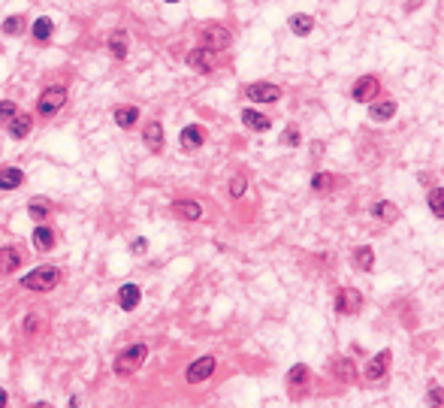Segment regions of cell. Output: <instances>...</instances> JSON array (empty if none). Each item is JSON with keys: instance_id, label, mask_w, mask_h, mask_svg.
<instances>
[{"instance_id": "obj_1", "label": "cell", "mask_w": 444, "mask_h": 408, "mask_svg": "<svg viewBox=\"0 0 444 408\" xmlns=\"http://www.w3.org/2000/svg\"><path fill=\"white\" fill-rule=\"evenodd\" d=\"M60 284V269L58 267H36L27 275H21V287L25 291H36V293H49Z\"/></svg>"}, {"instance_id": "obj_2", "label": "cell", "mask_w": 444, "mask_h": 408, "mask_svg": "<svg viewBox=\"0 0 444 408\" xmlns=\"http://www.w3.org/2000/svg\"><path fill=\"white\" fill-rule=\"evenodd\" d=\"M145 357H148V345L145 342H136V345H130V348H124V351L115 357V372L118 375H133L136 369L142 366L145 363Z\"/></svg>"}, {"instance_id": "obj_3", "label": "cell", "mask_w": 444, "mask_h": 408, "mask_svg": "<svg viewBox=\"0 0 444 408\" xmlns=\"http://www.w3.org/2000/svg\"><path fill=\"white\" fill-rule=\"evenodd\" d=\"M64 103H67V88L64 85H49V88H43L40 100H36V112H40L43 118H52L55 112L64 109Z\"/></svg>"}, {"instance_id": "obj_4", "label": "cell", "mask_w": 444, "mask_h": 408, "mask_svg": "<svg viewBox=\"0 0 444 408\" xmlns=\"http://www.w3.org/2000/svg\"><path fill=\"white\" fill-rule=\"evenodd\" d=\"M200 40H203L206 49L221 52V49H227V45L233 43V34H230V27H224V25H206L200 30Z\"/></svg>"}, {"instance_id": "obj_5", "label": "cell", "mask_w": 444, "mask_h": 408, "mask_svg": "<svg viewBox=\"0 0 444 408\" xmlns=\"http://www.w3.org/2000/svg\"><path fill=\"white\" fill-rule=\"evenodd\" d=\"M218 64H221L218 52L206 49V45H200V49H194V52H188V67H194V70H200V73L218 70Z\"/></svg>"}, {"instance_id": "obj_6", "label": "cell", "mask_w": 444, "mask_h": 408, "mask_svg": "<svg viewBox=\"0 0 444 408\" xmlns=\"http://www.w3.org/2000/svg\"><path fill=\"white\" fill-rule=\"evenodd\" d=\"M378 91H381L378 76H359L354 82V88H351V97H354L357 103H372L375 97H378Z\"/></svg>"}, {"instance_id": "obj_7", "label": "cell", "mask_w": 444, "mask_h": 408, "mask_svg": "<svg viewBox=\"0 0 444 408\" xmlns=\"http://www.w3.org/2000/svg\"><path fill=\"white\" fill-rule=\"evenodd\" d=\"M245 97L254 103H278L281 100V88L272 82H254V85L245 88Z\"/></svg>"}, {"instance_id": "obj_8", "label": "cell", "mask_w": 444, "mask_h": 408, "mask_svg": "<svg viewBox=\"0 0 444 408\" xmlns=\"http://www.w3.org/2000/svg\"><path fill=\"white\" fill-rule=\"evenodd\" d=\"M359 306H363V297H359V291H354V287H342L335 293V312L339 315H357Z\"/></svg>"}, {"instance_id": "obj_9", "label": "cell", "mask_w": 444, "mask_h": 408, "mask_svg": "<svg viewBox=\"0 0 444 408\" xmlns=\"http://www.w3.org/2000/svg\"><path fill=\"white\" fill-rule=\"evenodd\" d=\"M218 369V360L215 357H200V360H194L188 366V372H185V378H188V384H200V381H206V378H212V372Z\"/></svg>"}, {"instance_id": "obj_10", "label": "cell", "mask_w": 444, "mask_h": 408, "mask_svg": "<svg viewBox=\"0 0 444 408\" xmlns=\"http://www.w3.org/2000/svg\"><path fill=\"white\" fill-rule=\"evenodd\" d=\"M390 360H393V354L390 351H381V354H375V357L369 360V366L363 369V378L366 381H381V378L387 375V369H390Z\"/></svg>"}, {"instance_id": "obj_11", "label": "cell", "mask_w": 444, "mask_h": 408, "mask_svg": "<svg viewBox=\"0 0 444 408\" xmlns=\"http://www.w3.org/2000/svg\"><path fill=\"white\" fill-rule=\"evenodd\" d=\"M287 384H290V393H293V399H300V396H302V390L309 387V366H302V363L290 366V372H287Z\"/></svg>"}, {"instance_id": "obj_12", "label": "cell", "mask_w": 444, "mask_h": 408, "mask_svg": "<svg viewBox=\"0 0 444 408\" xmlns=\"http://www.w3.org/2000/svg\"><path fill=\"white\" fill-rule=\"evenodd\" d=\"M21 260H25V257H21L19 248H15V245H3V248H0V275H12V272L21 267Z\"/></svg>"}, {"instance_id": "obj_13", "label": "cell", "mask_w": 444, "mask_h": 408, "mask_svg": "<svg viewBox=\"0 0 444 408\" xmlns=\"http://www.w3.org/2000/svg\"><path fill=\"white\" fill-rule=\"evenodd\" d=\"M142 139H145V146H148L151 151H164V146H166L164 124H157V121H148V124L142 127Z\"/></svg>"}, {"instance_id": "obj_14", "label": "cell", "mask_w": 444, "mask_h": 408, "mask_svg": "<svg viewBox=\"0 0 444 408\" xmlns=\"http://www.w3.org/2000/svg\"><path fill=\"white\" fill-rule=\"evenodd\" d=\"M179 142H181V148H185V151H197V148H203V142H206V133H203V127H197V124H188L185 131L179 133Z\"/></svg>"}, {"instance_id": "obj_15", "label": "cell", "mask_w": 444, "mask_h": 408, "mask_svg": "<svg viewBox=\"0 0 444 408\" xmlns=\"http://www.w3.org/2000/svg\"><path fill=\"white\" fill-rule=\"evenodd\" d=\"M140 299H142L140 284H121V291H118V306L124 308V312H133V308L140 306Z\"/></svg>"}, {"instance_id": "obj_16", "label": "cell", "mask_w": 444, "mask_h": 408, "mask_svg": "<svg viewBox=\"0 0 444 408\" xmlns=\"http://www.w3.org/2000/svg\"><path fill=\"white\" fill-rule=\"evenodd\" d=\"M173 212L181 218V221H200V218H203L200 203H194V200H175L173 203Z\"/></svg>"}, {"instance_id": "obj_17", "label": "cell", "mask_w": 444, "mask_h": 408, "mask_svg": "<svg viewBox=\"0 0 444 408\" xmlns=\"http://www.w3.org/2000/svg\"><path fill=\"white\" fill-rule=\"evenodd\" d=\"M34 248L36 251H52V248H55V230H52V227H45V224H36L34 227Z\"/></svg>"}, {"instance_id": "obj_18", "label": "cell", "mask_w": 444, "mask_h": 408, "mask_svg": "<svg viewBox=\"0 0 444 408\" xmlns=\"http://www.w3.org/2000/svg\"><path fill=\"white\" fill-rule=\"evenodd\" d=\"M112 118H115V124H118L121 131H130V127L140 121V109H136V106H115Z\"/></svg>"}, {"instance_id": "obj_19", "label": "cell", "mask_w": 444, "mask_h": 408, "mask_svg": "<svg viewBox=\"0 0 444 408\" xmlns=\"http://www.w3.org/2000/svg\"><path fill=\"white\" fill-rule=\"evenodd\" d=\"M30 127H34V118H30L27 112H19V115L6 124V131H10L12 139H25V136L30 133Z\"/></svg>"}, {"instance_id": "obj_20", "label": "cell", "mask_w": 444, "mask_h": 408, "mask_svg": "<svg viewBox=\"0 0 444 408\" xmlns=\"http://www.w3.org/2000/svg\"><path fill=\"white\" fill-rule=\"evenodd\" d=\"M242 124L248 127V131H257V133H266L272 127V121L266 118V115H260L257 109H245L242 112Z\"/></svg>"}, {"instance_id": "obj_21", "label": "cell", "mask_w": 444, "mask_h": 408, "mask_svg": "<svg viewBox=\"0 0 444 408\" xmlns=\"http://www.w3.org/2000/svg\"><path fill=\"white\" fill-rule=\"evenodd\" d=\"M30 34H34L36 43H49L52 34H55V21H52L49 15H40V19H36L34 25H30Z\"/></svg>"}, {"instance_id": "obj_22", "label": "cell", "mask_w": 444, "mask_h": 408, "mask_svg": "<svg viewBox=\"0 0 444 408\" xmlns=\"http://www.w3.org/2000/svg\"><path fill=\"white\" fill-rule=\"evenodd\" d=\"M21 181H25V172L19 166H3L0 170V191H15Z\"/></svg>"}, {"instance_id": "obj_23", "label": "cell", "mask_w": 444, "mask_h": 408, "mask_svg": "<svg viewBox=\"0 0 444 408\" xmlns=\"http://www.w3.org/2000/svg\"><path fill=\"white\" fill-rule=\"evenodd\" d=\"M290 30H293L296 36H309L311 30H315V19H311V15H305V12L290 15Z\"/></svg>"}, {"instance_id": "obj_24", "label": "cell", "mask_w": 444, "mask_h": 408, "mask_svg": "<svg viewBox=\"0 0 444 408\" xmlns=\"http://www.w3.org/2000/svg\"><path fill=\"white\" fill-rule=\"evenodd\" d=\"M396 115V100H381L369 106V118L372 121H390Z\"/></svg>"}, {"instance_id": "obj_25", "label": "cell", "mask_w": 444, "mask_h": 408, "mask_svg": "<svg viewBox=\"0 0 444 408\" xmlns=\"http://www.w3.org/2000/svg\"><path fill=\"white\" fill-rule=\"evenodd\" d=\"M333 375L339 378V381H354V375H357V366L351 363L348 357H339V360H333Z\"/></svg>"}, {"instance_id": "obj_26", "label": "cell", "mask_w": 444, "mask_h": 408, "mask_svg": "<svg viewBox=\"0 0 444 408\" xmlns=\"http://www.w3.org/2000/svg\"><path fill=\"white\" fill-rule=\"evenodd\" d=\"M372 215H375V218H381V221H387V224L399 221V209H396L393 203H387V200L375 203V206H372Z\"/></svg>"}, {"instance_id": "obj_27", "label": "cell", "mask_w": 444, "mask_h": 408, "mask_svg": "<svg viewBox=\"0 0 444 408\" xmlns=\"http://www.w3.org/2000/svg\"><path fill=\"white\" fill-rule=\"evenodd\" d=\"M354 267L363 269V272H372L375 269V251H372L369 245H363V248H357V251H354Z\"/></svg>"}, {"instance_id": "obj_28", "label": "cell", "mask_w": 444, "mask_h": 408, "mask_svg": "<svg viewBox=\"0 0 444 408\" xmlns=\"http://www.w3.org/2000/svg\"><path fill=\"white\" fill-rule=\"evenodd\" d=\"M27 215L34 218V221H45V218L52 215V203H45V200H40V196H36V200H30L27 203Z\"/></svg>"}, {"instance_id": "obj_29", "label": "cell", "mask_w": 444, "mask_h": 408, "mask_svg": "<svg viewBox=\"0 0 444 408\" xmlns=\"http://www.w3.org/2000/svg\"><path fill=\"white\" fill-rule=\"evenodd\" d=\"M109 52L118 60L127 58V34H124V30H115V34L109 36Z\"/></svg>"}, {"instance_id": "obj_30", "label": "cell", "mask_w": 444, "mask_h": 408, "mask_svg": "<svg viewBox=\"0 0 444 408\" xmlns=\"http://www.w3.org/2000/svg\"><path fill=\"white\" fill-rule=\"evenodd\" d=\"M3 34L6 36H21L25 34V19H21V15H10V19H3Z\"/></svg>"}, {"instance_id": "obj_31", "label": "cell", "mask_w": 444, "mask_h": 408, "mask_svg": "<svg viewBox=\"0 0 444 408\" xmlns=\"http://www.w3.org/2000/svg\"><path fill=\"white\" fill-rule=\"evenodd\" d=\"M43 330H45V321H43L40 315H27V317H25V336H27V339H36Z\"/></svg>"}, {"instance_id": "obj_32", "label": "cell", "mask_w": 444, "mask_h": 408, "mask_svg": "<svg viewBox=\"0 0 444 408\" xmlns=\"http://www.w3.org/2000/svg\"><path fill=\"white\" fill-rule=\"evenodd\" d=\"M15 115H19V106L12 100H0V127H6Z\"/></svg>"}, {"instance_id": "obj_33", "label": "cell", "mask_w": 444, "mask_h": 408, "mask_svg": "<svg viewBox=\"0 0 444 408\" xmlns=\"http://www.w3.org/2000/svg\"><path fill=\"white\" fill-rule=\"evenodd\" d=\"M430 206H432L435 218H444V191H441V188H432V191H430Z\"/></svg>"}, {"instance_id": "obj_34", "label": "cell", "mask_w": 444, "mask_h": 408, "mask_svg": "<svg viewBox=\"0 0 444 408\" xmlns=\"http://www.w3.org/2000/svg\"><path fill=\"white\" fill-rule=\"evenodd\" d=\"M311 188H315V191H326V188H333V176L330 172H318V176L311 179Z\"/></svg>"}, {"instance_id": "obj_35", "label": "cell", "mask_w": 444, "mask_h": 408, "mask_svg": "<svg viewBox=\"0 0 444 408\" xmlns=\"http://www.w3.org/2000/svg\"><path fill=\"white\" fill-rule=\"evenodd\" d=\"M245 188H248V181H245V176H236V179H230V196H242L245 194Z\"/></svg>"}, {"instance_id": "obj_36", "label": "cell", "mask_w": 444, "mask_h": 408, "mask_svg": "<svg viewBox=\"0 0 444 408\" xmlns=\"http://www.w3.org/2000/svg\"><path fill=\"white\" fill-rule=\"evenodd\" d=\"M130 251H133V254H145V251H148V239H133V242H130Z\"/></svg>"}, {"instance_id": "obj_37", "label": "cell", "mask_w": 444, "mask_h": 408, "mask_svg": "<svg viewBox=\"0 0 444 408\" xmlns=\"http://www.w3.org/2000/svg\"><path fill=\"white\" fill-rule=\"evenodd\" d=\"M281 142H287V146H300V131H296V127H290L287 136H281Z\"/></svg>"}, {"instance_id": "obj_38", "label": "cell", "mask_w": 444, "mask_h": 408, "mask_svg": "<svg viewBox=\"0 0 444 408\" xmlns=\"http://www.w3.org/2000/svg\"><path fill=\"white\" fill-rule=\"evenodd\" d=\"M432 396H435V403L441 405V384H435V387H432Z\"/></svg>"}, {"instance_id": "obj_39", "label": "cell", "mask_w": 444, "mask_h": 408, "mask_svg": "<svg viewBox=\"0 0 444 408\" xmlns=\"http://www.w3.org/2000/svg\"><path fill=\"white\" fill-rule=\"evenodd\" d=\"M6 403H10V399H6V390H0V408H3Z\"/></svg>"}, {"instance_id": "obj_40", "label": "cell", "mask_w": 444, "mask_h": 408, "mask_svg": "<svg viewBox=\"0 0 444 408\" xmlns=\"http://www.w3.org/2000/svg\"><path fill=\"white\" fill-rule=\"evenodd\" d=\"M164 3H179V0H164Z\"/></svg>"}]
</instances>
